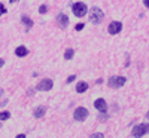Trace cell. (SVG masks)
Masks as SVG:
<instances>
[{"label": "cell", "instance_id": "cell-1", "mask_svg": "<svg viewBox=\"0 0 149 138\" xmlns=\"http://www.w3.org/2000/svg\"><path fill=\"white\" fill-rule=\"evenodd\" d=\"M88 17H90V22H93V24H100V22L103 21V18H104V14H103V10H102L100 8L94 6V8L90 9Z\"/></svg>", "mask_w": 149, "mask_h": 138}, {"label": "cell", "instance_id": "cell-2", "mask_svg": "<svg viewBox=\"0 0 149 138\" xmlns=\"http://www.w3.org/2000/svg\"><path fill=\"white\" fill-rule=\"evenodd\" d=\"M148 132H149V123H140V125H136V126L133 128L131 135L134 138H142Z\"/></svg>", "mask_w": 149, "mask_h": 138}, {"label": "cell", "instance_id": "cell-3", "mask_svg": "<svg viewBox=\"0 0 149 138\" xmlns=\"http://www.w3.org/2000/svg\"><path fill=\"white\" fill-rule=\"evenodd\" d=\"M72 10H73L74 17L82 18V17H85V15H86V12H88V8H86V5H85V3L78 2V3H74V5L72 6Z\"/></svg>", "mask_w": 149, "mask_h": 138}, {"label": "cell", "instance_id": "cell-4", "mask_svg": "<svg viewBox=\"0 0 149 138\" xmlns=\"http://www.w3.org/2000/svg\"><path fill=\"white\" fill-rule=\"evenodd\" d=\"M127 79L124 76H112L109 79V86L113 88V89H118V88H122L124 85H125Z\"/></svg>", "mask_w": 149, "mask_h": 138}, {"label": "cell", "instance_id": "cell-5", "mask_svg": "<svg viewBox=\"0 0 149 138\" xmlns=\"http://www.w3.org/2000/svg\"><path fill=\"white\" fill-rule=\"evenodd\" d=\"M52 86H54V82L51 79H42L39 83H37L36 89L37 91H51Z\"/></svg>", "mask_w": 149, "mask_h": 138}, {"label": "cell", "instance_id": "cell-6", "mask_svg": "<svg viewBox=\"0 0 149 138\" xmlns=\"http://www.w3.org/2000/svg\"><path fill=\"white\" fill-rule=\"evenodd\" d=\"M73 117L76 120H79V122H82V120H85L86 117H88V110H86L85 107H78L73 113Z\"/></svg>", "mask_w": 149, "mask_h": 138}, {"label": "cell", "instance_id": "cell-7", "mask_svg": "<svg viewBox=\"0 0 149 138\" xmlns=\"http://www.w3.org/2000/svg\"><path fill=\"white\" fill-rule=\"evenodd\" d=\"M121 30H122V24H121L119 21H113V22H110V24H109V27H107L109 34H118Z\"/></svg>", "mask_w": 149, "mask_h": 138}, {"label": "cell", "instance_id": "cell-8", "mask_svg": "<svg viewBox=\"0 0 149 138\" xmlns=\"http://www.w3.org/2000/svg\"><path fill=\"white\" fill-rule=\"evenodd\" d=\"M94 107H95V110H98L100 113H106V110H107V104H106V101L103 98H97L94 101Z\"/></svg>", "mask_w": 149, "mask_h": 138}, {"label": "cell", "instance_id": "cell-9", "mask_svg": "<svg viewBox=\"0 0 149 138\" xmlns=\"http://www.w3.org/2000/svg\"><path fill=\"white\" fill-rule=\"evenodd\" d=\"M57 24L61 28H66L69 26V17L66 14H58L57 15Z\"/></svg>", "mask_w": 149, "mask_h": 138}, {"label": "cell", "instance_id": "cell-10", "mask_svg": "<svg viewBox=\"0 0 149 138\" xmlns=\"http://www.w3.org/2000/svg\"><path fill=\"white\" fill-rule=\"evenodd\" d=\"M45 113H46V107L45 106H39V107H36L34 111H33V116L36 119H42L45 116Z\"/></svg>", "mask_w": 149, "mask_h": 138}, {"label": "cell", "instance_id": "cell-11", "mask_svg": "<svg viewBox=\"0 0 149 138\" xmlns=\"http://www.w3.org/2000/svg\"><path fill=\"white\" fill-rule=\"evenodd\" d=\"M27 54H29V49H27L26 46H18V48H15V55H17V57L22 58V57H26Z\"/></svg>", "mask_w": 149, "mask_h": 138}, {"label": "cell", "instance_id": "cell-12", "mask_svg": "<svg viewBox=\"0 0 149 138\" xmlns=\"http://www.w3.org/2000/svg\"><path fill=\"white\" fill-rule=\"evenodd\" d=\"M21 21H22V24H24V26H26L27 28H31V27H33V21H31L30 17L22 15V17H21Z\"/></svg>", "mask_w": 149, "mask_h": 138}, {"label": "cell", "instance_id": "cell-13", "mask_svg": "<svg viewBox=\"0 0 149 138\" xmlns=\"http://www.w3.org/2000/svg\"><path fill=\"white\" fill-rule=\"evenodd\" d=\"M86 89H88V83H85V82H79V83L76 85V92H79V94L85 92Z\"/></svg>", "mask_w": 149, "mask_h": 138}, {"label": "cell", "instance_id": "cell-14", "mask_svg": "<svg viewBox=\"0 0 149 138\" xmlns=\"http://www.w3.org/2000/svg\"><path fill=\"white\" fill-rule=\"evenodd\" d=\"M74 55V49H72V48H69L67 51H66V54H64V59H72V57Z\"/></svg>", "mask_w": 149, "mask_h": 138}, {"label": "cell", "instance_id": "cell-15", "mask_svg": "<svg viewBox=\"0 0 149 138\" xmlns=\"http://www.w3.org/2000/svg\"><path fill=\"white\" fill-rule=\"evenodd\" d=\"M9 117H10V113L9 111H0V120H2V122L3 120H8Z\"/></svg>", "mask_w": 149, "mask_h": 138}, {"label": "cell", "instance_id": "cell-16", "mask_svg": "<svg viewBox=\"0 0 149 138\" xmlns=\"http://www.w3.org/2000/svg\"><path fill=\"white\" fill-rule=\"evenodd\" d=\"M84 27H85L84 22H78L76 26H74V30H76V31H81V30H84Z\"/></svg>", "mask_w": 149, "mask_h": 138}, {"label": "cell", "instance_id": "cell-17", "mask_svg": "<svg viewBox=\"0 0 149 138\" xmlns=\"http://www.w3.org/2000/svg\"><path fill=\"white\" fill-rule=\"evenodd\" d=\"M46 12H48V6H46V5H42V6L39 8V14L43 15V14H46Z\"/></svg>", "mask_w": 149, "mask_h": 138}, {"label": "cell", "instance_id": "cell-18", "mask_svg": "<svg viewBox=\"0 0 149 138\" xmlns=\"http://www.w3.org/2000/svg\"><path fill=\"white\" fill-rule=\"evenodd\" d=\"M5 14H6V8L3 3H0V15H5Z\"/></svg>", "mask_w": 149, "mask_h": 138}, {"label": "cell", "instance_id": "cell-19", "mask_svg": "<svg viewBox=\"0 0 149 138\" xmlns=\"http://www.w3.org/2000/svg\"><path fill=\"white\" fill-rule=\"evenodd\" d=\"M90 138H103V134H100V132H95V134H93Z\"/></svg>", "mask_w": 149, "mask_h": 138}, {"label": "cell", "instance_id": "cell-20", "mask_svg": "<svg viewBox=\"0 0 149 138\" xmlns=\"http://www.w3.org/2000/svg\"><path fill=\"white\" fill-rule=\"evenodd\" d=\"M74 79H76V76H74V74H72V76H69V77H67V83H72Z\"/></svg>", "mask_w": 149, "mask_h": 138}, {"label": "cell", "instance_id": "cell-21", "mask_svg": "<svg viewBox=\"0 0 149 138\" xmlns=\"http://www.w3.org/2000/svg\"><path fill=\"white\" fill-rule=\"evenodd\" d=\"M143 5H145L146 8H149V0H143Z\"/></svg>", "mask_w": 149, "mask_h": 138}, {"label": "cell", "instance_id": "cell-22", "mask_svg": "<svg viewBox=\"0 0 149 138\" xmlns=\"http://www.w3.org/2000/svg\"><path fill=\"white\" fill-rule=\"evenodd\" d=\"M15 138H26V135H24V134H19V135H17Z\"/></svg>", "mask_w": 149, "mask_h": 138}, {"label": "cell", "instance_id": "cell-23", "mask_svg": "<svg viewBox=\"0 0 149 138\" xmlns=\"http://www.w3.org/2000/svg\"><path fill=\"white\" fill-rule=\"evenodd\" d=\"M3 64H5V59L0 58V67H3Z\"/></svg>", "mask_w": 149, "mask_h": 138}, {"label": "cell", "instance_id": "cell-24", "mask_svg": "<svg viewBox=\"0 0 149 138\" xmlns=\"http://www.w3.org/2000/svg\"><path fill=\"white\" fill-rule=\"evenodd\" d=\"M0 95H3V89H0Z\"/></svg>", "mask_w": 149, "mask_h": 138}, {"label": "cell", "instance_id": "cell-25", "mask_svg": "<svg viewBox=\"0 0 149 138\" xmlns=\"http://www.w3.org/2000/svg\"><path fill=\"white\" fill-rule=\"evenodd\" d=\"M9 2H10V3H14V2H17V0H9Z\"/></svg>", "mask_w": 149, "mask_h": 138}, {"label": "cell", "instance_id": "cell-26", "mask_svg": "<svg viewBox=\"0 0 149 138\" xmlns=\"http://www.w3.org/2000/svg\"><path fill=\"white\" fill-rule=\"evenodd\" d=\"M146 117H148V119H149V111H148V113H146Z\"/></svg>", "mask_w": 149, "mask_h": 138}]
</instances>
